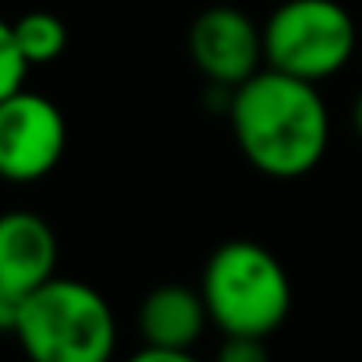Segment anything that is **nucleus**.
<instances>
[{
    "label": "nucleus",
    "instance_id": "obj_1",
    "mask_svg": "<svg viewBox=\"0 0 362 362\" xmlns=\"http://www.w3.org/2000/svg\"><path fill=\"white\" fill-rule=\"evenodd\" d=\"M228 117L242 156L267 177H302L330 146V114L316 82L267 64L231 89Z\"/></svg>",
    "mask_w": 362,
    "mask_h": 362
},
{
    "label": "nucleus",
    "instance_id": "obj_2",
    "mask_svg": "<svg viewBox=\"0 0 362 362\" xmlns=\"http://www.w3.org/2000/svg\"><path fill=\"white\" fill-rule=\"evenodd\" d=\"M199 295L221 334L270 337L291 313V277L284 263L249 238L224 242L210 252Z\"/></svg>",
    "mask_w": 362,
    "mask_h": 362
},
{
    "label": "nucleus",
    "instance_id": "obj_3",
    "mask_svg": "<svg viewBox=\"0 0 362 362\" xmlns=\"http://www.w3.org/2000/svg\"><path fill=\"white\" fill-rule=\"evenodd\" d=\"M15 337L36 362H103L114 355L117 320L93 284L54 274L22 298Z\"/></svg>",
    "mask_w": 362,
    "mask_h": 362
},
{
    "label": "nucleus",
    "instance_id": "obj_4",
    "mask_svg": "<svg viewBox=\"0 0 362 362\" xmlns=\"http://www.w3.org/2000/svg\"><path fill=\"white\" fill-rule=\"evenodd\" d=\"M355 47V18L337 0H284L263 22V64L316 86L334 78Z\"/></svg>",
    "mask_w": 362,
    "mask_h": 362
},
{
    "label": "nucleus",
    "instance_id": "obj_5",
    "mask_svg": "<svg viewBox=\"0 0 362 362\" xmlns=\"http://www.w3.org/2000/svg\"><path fill=\"white\" fill-rule=\"evenodd\" d=\"M68 146V124L54 100L29 93L25 86L0 100V177L40 181L47 177Z\"/></svg>",
    "mask_w": 362,
    "mask_h": 362
},
{
    "label": "nucleus",
    "instance_id": "obj_6",
    "mask_svg": "<svg viewBox=\"0 0 362 362\" xmlns=\"http://www.w3.org/2000/svg\"><path fill=\"white\" fill-rule=\"evenodd\" d=\"M189 57L210 86L235 89L263 68V25L228 4L206 8L189 29Z\"/></svg>",
    "mask_w": 362,
    "mask_h": 362
},
{
    "label": "nucleus",
    "instance_id": "obj_7",
    "mask_svg": "<svg viewBox=\"0 0 362 362\" xmlns=\"http://www.w3.org/2000/svg\"><path fill=\"white\" fill-rule=\"evenodd\" d=\"M210 313L199 288L189 284H160L139 305L142 348L132 355L139 362H181L189 358L196 341L206 334Z\"/></svg>",
    "mask_w": 362,
    "mask_h": 362
},
{
    "label": "nucleus",
    "instance_id": "obj_8",
    "mask_svg": "<svg viewBox=\"0 0 362 362\" xmlns=\"http://www.w3.org/2000/svg\"><path fill=\"white\" fill-rule=\"evenodd\" d=\"M57 274V235L33 210L0 214V284L22 295Z\"/></svg>",
    "mask_w": 362,
    "mask_h": 362
},
{
    "label": "nucleus",
    "instance_id": "obj_9",
    "mask_svg": "<svg viewBox=\"0 0 362 362\" xmlns=\"http://www.w3.org/2000/svg\"><path fill=\"white\" fill-rule=\"evenodd\" d=\"M11 29H15L18 50H22V57L29 61V68H33V64H50V61H57V57L64 54V47H68V29H64V22H61L57 15H50V11H29V15L15 18Z\"/></svg>",
    "mask_w": 362,
    "mask_h": 362
},
{
    "label": "nucleus",
    "instance_id": "obj_10",
    "mask_svg": "<svg viewBox=\"0 0 362 362\" xmlns=\"http://www.w3.org/2000/svg\"><path fill=\"white\" fill-rule=\"evenodd\" d=\"M25 75H29V61L18 50L15 29H11V22L0 18V100L18 93L25 86Z\"/></svg>",
    "mask_w": 362,
    "mask_h": 362
},
{
    "label": "nucleus",
    "instance_id": "obj_11",
    "mask_svg": "<svg viewBox=\"0 0 362 362\" xmlns=\"http://www.w3.org/2000/svg\"><path fill=\"white\" fill-rule=\"evenodd\" d=\"M217 358L224 362H263L267 358V337H245V334H224Z\"/></svg>",
    "mask_w": 362,
    "mask_h": 362
},
{
    "label": "nucleus",
    "instance_id": "obj_12",
    "mask_svg": "<svg viewBox=\"0 0 362 362\" xmlns=\"http://www.w3.org/2000/svg\"><path fill=\"white\" fill-rule=\"evenodd\" d=\"M22 291L0 284V334H15V323H18V313H22Z\"/></svg>",
    "mask_w": 362,
    "mask_h": 362
},
{
    "label": "nucleus",
    "instance_id": "obj_13",
    "mask_svg": "<svg viewBox=\"0 0 362 362\" xmlns=\"http://www.w3.org/2000/svg\"><path fill=\"white\" fill-rule=\"evenodd\" d=\"M351 128H355V135L362 139V89H358V96H355V103H351Z\"/></svg>",
    "mask_w": 362,
    "mask_h": 362
}]
</instances>
